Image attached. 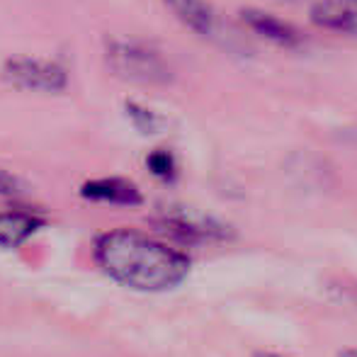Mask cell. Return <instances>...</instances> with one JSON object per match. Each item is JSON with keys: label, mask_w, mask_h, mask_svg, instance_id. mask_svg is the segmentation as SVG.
Masks as SVG:
<instances>
[{"label": "cell", "mask_w": 357, "mask_h": 357, "mask_svg": "<svg viewBox=\"0 0 357 357\" xmlns=\"http://www.w3.org/2000/svg\"><path fill=\"white\" fill-rule=\"evenodd\" d=\"M20 195H24L22 180L8 170H0V197H20Z\"/></svg>", "instance_id": "12"}, {"label": "cell", "mask_w": 357, "mask_h": 357, "mask_svg": "<svg viewBox=\"0 0 357 357\" xmlns=\"http://www.w3.org/2000/svg\"><path fill=\"white\" fill-rule=\"evenodd\" d=\"M3 78L17 90L61 93L68 85V71L59 61L37 56H10L3 63Z\"/></svg>", "instance_id": "4"}, {"label": "cell", "mask_w": 357, "mask_h": 357, "mask_svg": "<svg viewBox=\"0 0 357 357\" xmlns=\"http://www.w3.org/2000/svg\"><path fill=\"white\" fill-rule=\"evenodd\" d=\"M95 260L114 282L139 291H168L190 273V260L180 250L134 229H117L98 236Z\"/></svg>", "instance_id": "1"}, {"label": "cell", "mask_w": 357, "mask_h": 357, "mask_svg": "<svg viewBox=\"0 0 357 357\" xmlns=\"http://www.w3.org/2000/svg\"><path fill=\"white\" fill-rule=\"evenodd\" d=\"M124 109H127L132 124L142 134H158L160 127H163V119H160L153 109L146 107V105H139V102H132V100H129V102L124 105Z\"/></svg>", "instance_id": "10"}, {"label": "cell", "mask_w": 357, "mask_h": 357, "mask_svg": "<svg viewBox=\"0 0 357 357\" xmlns=\"http://www.w3.org/2000/svg\"><path fill=\"white\" fill-rule=\"evenodd\" d=\"M168 10L195 34L204 39H216L221 34L219 15L207 0H163Z\"/></svg>", "instance_id": "5"}, {"label": "cell", "mask_w": 357, "mask_h": 357, "mask_svg": "<svg viewBox=\"0 0 357 357\" xmlns=\"http://www.w3.org/2000/svg\"><path fill=\"white\" fill-rule=\"evenodd\" d=\"M255 357H282V355H275V353H258Z\"/></svg>", "instance_id": "14"}, {"label": "cell", "mask_w": 357, "mask_h": 357, "mask_svg": "<svg viewBox=\"0 0 357 357\" xmlns=\"http://www.w3.org/2000/svg\"><path fill=\"white\" fill-rule=\"evenodd\" d=\"M80 195L90 202H107V204H119V207H137L144 202L142 192L134 183H129L127 178H100V180H88L80 188Z\"/></svg>", "instance_id": "7"}, {"label": "cell", "mask_w": 357, "mask_h": 357, "mask_svg": "<svg viewBox=\"0 0 357 357\" xmlns=\"http://www.w3.org/2000/svg\"><path fill=\"white\" fill-rule=\"evenodd\" d=\"M44 226V219L27 212H3L0 214V245L3 248H17L32 234Z\"/></svg>", "instance_id": "9"}, {"label": "cell", "mask_w": 357, "mask_h": 357, "mask_svg": "<svg viewBox=\"0 0 357 357\" xmlns=\"http://www.w3.org/2000/svg\"><path fill=\"white\" fill-rule=\"evenodd\" d=\"M155 231L180 243H207V241H231L236 238L234 226L221 221L219 216H212L207 212H199L183 204H168L160 207L155 216L151 219Z\"/></svg>", "instance_id": "2"}, {"label": "cell", "mask_w": 357, "mask_h": 357, "mask_svg": "<svg viewBox=\"0 0 357 357\" xmlns=\"http://www.w3.org/2000/svg\"><path fill=\"white\" fill-rule=\"evenodd\" d=\"M146 165H149V170L155 175V178H163V180L175 178V158L170 151L158 149V151H153V153H149Z\"/></svg>", "instance_id": "11"}, {"label": "cell", "mask_w": 357, "mask_h": 357, "mask_svg": "<svg viewBox=\"0 0 357 357\" xmlns=\"http://www.w3.org/2000/svg\"><path fill=\"white\" fill-rule=\"evenodd\" d=\"M107 66L114 75L142 85H165L173 80L168 61L153 47L132 39H114L107 47Z\"/></svg>", "instance_id": "3"}, {"label": "cell", "mask_w": 357, "mask_h": 357, "mask_svg": "<svg viewBox=\"0 0 357 357\" xmlns=\"http://www.w3.org/2000/svg\"><path fill=\"white\" fill-rule=\"evenodd\" d=\"M340 357H357V348H345V350H340Z\"/></svg>", "instance_id": "13"}, {"label": "cell", "mask_w": 357, "mask_h": 357, "mask_svg": "<svg viewBox=\"0 0 357 357\" xmlns=\"http://www.w3.org/2000/svg\"><path fill=\"white\" fill-rule=\"evenodd\" d=\"M311 20L319 27L333 29V32L357 34V8L345 0H324L311 10Z\"/></svg>", "instance_id": "8"}, {"label": "cell", "mask_w": 357, "mask_h": 357, "mask_svg": "<svg viewBox=\"0 0 357 357\" xmlns=\"http://www.w3.org/2000/svg\"><path fill=\"white\" fill-rule=\"evenodd\" d=\"M241 20L248 29H253L255 34H260L263 39L268 42L278 44V47H284V49H294L304 42L301 32L294 27V24L284 22V20L275 17L270 13H263V10H241Z\"/></svg>", "instance_id": "6"}]
</instances>
